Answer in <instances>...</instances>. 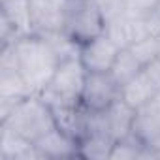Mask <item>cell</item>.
<instances>
[{
	"mask_svg": "<svg viewBox=\"0 0 160 160\" xmlns=\"http://www.w3.org/2000/svg\"><path fill=\"white\" fill-rule=\"evenodd\" d=\"M124 2H126V12L136 15H149L156 10L160 0H124Z\"/></svg>",
	"mask_w": 160,
	"mask_h": 160,
	"instance_id": "cell-20",
	"label": "cell"
},
{
	"mask_svg": "<svg viewBox=\"0 0 160 160\" xmlns=\"http://www.w3.org/2000/svg\"><path fill=\"white\" fill-rule=\"evenodd\" d=\"M36 149L42 154V160L45 158H79V141L62 132L60 128L49 130L45 136L34 141Z\"/></svg>",
	"mask_w": 160,
	"mask_h": 160,
	"instance_id": "cell-12",
	"label": "cell"
},
{
	"mask_svg": "<svg viewBox=\"0 0 160 160\" xmlns=\"http://www.w3.org/2000/svg\"><path fill=\"white\" fill-rule=\"evenodd\" d=\"M106 34L121 49H126V47L134 45L136 42L143 40L145 36H149L145 15H136V13L124 12L122 15H119L117 19H113V21L108 23Z\"/></svg>",
	"mask_w": 160,
	"mask_h": 160,
	"instance_id": "cell-10",
	"label": "cell"
},
{
	"mask_svg": "<svg viewBox=\"0 0 160 160\" xmlns=\"http://www.w3.org/2000/svg\"><path fill=\"white\" fill-rule=\"evenodd\" d=\"M128 49L134 53V57L143 66H147L149 62H152V60L158 58V55H160V42L154 36H145L143 40H139L134 45H130Z\"/></svg>",
	"mask_w": 160,
	"mask_h": 160,
	"instance_id": "cell-18",
	"label": "cell"
},
{
	"mask_svg": "<svg viewBox=\"0 0 160 160\" xmlns=\"http://www.w3.org/2000/svg\"><path fill=\"white\" fill-rule=\"evenodd\" d=\"M143 70V64L134 57V53L126 47V49H121L113 68H111V75L119 81V85L122 87L126 81H130L132 77H136L139 72Z\"/></svg>",
	"mask_w": 160,
	"mask_h": 160,
	"instance_id": "cell-17",
	"label": "cell"
},
{
	"mask_svg": "<svg viewBox=\"0 0 160 160\" xmlns=\"http://www.w3.org/2000/svg\"><path fill=\"white\" fill-rule=\"evenodd\" d=\"M85 79H87V70L81 64L79 57L60 60L55 75L51 77L47 87L40 92V96L49 106L81 104Z\"/></svg>",
	"mask_w": 160,
	"mask_h": 160,
	"instance_id": "cell-3",
	"label": "cell"
},
{
	"mask_svg": "<svg viewBox=\"0 0 160 160\" xmlns=\"http://www.w3.org/2000/svg\"><path fill=\"white\" fill-rule=\"evenodd\" d=\"M158 42H160V38H158ZM158 58H160V55H158Z\"/></svg>",
	"mask_w": 160,
	"mask_h": 160,
	"instance_id": "cell-23",
	"label": "cell"
},
{
	"mask_svg": "<svg viewBox=\"0 0 160 160\" xmlns=\"http://www.w3.org/2000/svg\"><path fill=\"white\" fill-rule=\"evenodd\" d=\"M106 19L98 12V8L91 0H79L72 4V10L68 13L66 21V32L79 43L83 45L102 34H106Z\"/></svg>",
	"mask_w": 160,
	"mask_h": 160,
	"instance_id": "cell-4",
	"label": "cell"
},
{
	"mask_svg": "<svg viewBox=\"0 0 160 160\" xmlns=\"http://www.w3.org/2000/svg\"><path fill=\"white\" fill-rule=\"evenodd\" d=\"M72 2H79V0H72Z\"/></svg>",
	"mask_w": 160,
	"mask_h": 160,
	"instance_id": "cell-22",
	"label": "cell"
},
{
	"mask_svg": "<svg viewBox=\"0 0 160 160\" xmlns=\"http://www.w3.org/2000/svg\"><path fill=\"white\" fill-rule=\"evenodd\" d=\"M132 134L149 149L152 158H160V92L136 109Z\"/></svg>",
	"mask_w": 160,
	"mask_h": 160,
	"instance_id": "cell-7",
	"label": "cell"
},
{
	"mask_svg": "<svg viewBox=\"0 0 160 160\" xmlns=\"http://www.w3.org/2000/svg\"><path fill=\"white\" fill-rule=\"evenodd\" d=\"M91 2L104 15L106 23L117 19L119 15H122L126 12V2H124V0H91Z\"/></svg>",
	"mask_w": 160,
	"mask_h": 160,
	"instance_id": "cell-19",
	"label": "cell"
},
{
	"mask_svg": "<svg viewBox=\"0 0 160 160\" xmlns=\"http://www.w3.org/2000/svg\"><path fill=\"white\" fill-rule=\"evenodd\" d=\"M119 53L121 47L108 34H102L81 45L79 60L85 66L87 73H109Z\"/></svg>",
	"mask_w": 160,
	"mask_h": 160,
	"instance_id": "cell-9",
	"label": "cell"
},
{
	"mask_svg": "<svg viewBox=\"0 0 160 160\" xmlns=\"http://www.w3.org/2000/svg\"><path fill=\"white\" fill-rule=\"evenodd\" d=\"M117 100H121V85L109 73H87L81 94V106L92 113L108 111Z\"/></svg>",
	"mask_w": 160,
	"mask_h": 160,
	"instance_id": "cell-5",
	"label": "cell"
},
{
	"mask_svg": "<svg viewBox=\"0 0 160 160\" xmlns=\"http://www.w3.org/2000/svg\"><path fill=\"white\" fill-rule=\"evenodd\" d=\"M115 139L104 132H89L79 139V158L85 160H109Z\"/></svg>",
	"mask_w": 160,
	"mask_h": 160,
	"instance_id": "cell-16",
	"label": "cell"
},
{
	"mask_svg": "<svg viewBox=\"0 0 160 160\" xmlns=\"http://www.w3.org/2000/svg\"><path fill=\"white\" fill-rule=\"evenodd\" d=\"M160 91L152 85V81L149 79V75L145 73V70H141L136 77H132L130 81H126L121 87V98L134 109L141 108L143 104H147L151 98H154Z\"/></svg>",
	"mask_w": 160,
	"mask_h": 160,
	"instance_id": "cell-15",
	"label": "cell"
},
{
	"mask_svg": "<svg viewBox=\"0 0 160 160\" xmlns=\"http://www.w3.org/2000/svg\"><path fill=\"white\" fill-rule=\"evenodd\" d=\"M17 68L34 94H40L55 75L60 58L40 34H28L15 42Z\"/></svg>",
	"mask_w": 160,
	"mask_h": 160,
	"instance_id": "cell-1",
	"label": "cell"
},
{
	"mask_svg": "<svg viewBox=\"0 0 160 160\" xmlns=\"http://www.w3.org/2000/svg\"><path fill=\"white\" fill-rule=\"evenodd\" d=\"M72 4V0H30L34 34L64 30Z\"/></svg>",
	"mask_w": 160,
	"mask_h": 160,
	"instance_id": "cell-8",
	"label": "cell"
},
{
	"mask_svg": "<svg viewBox=\"0 0 160 160\" xmlns=\"http://www.w3.org/2000/svg\"><path fill=\"white\" fill-rule=\"evenodd\" d=\"M143 70H145V73L149 75V79L152 81V85L160 91V58L149 62L147 66H143Z\"/></svg>",
	"mask_w": 160,
	"mask_h": 160,
	"instance_id": "cell-21",
	"label": "cell"
},
{
	"mask_svg": "<svg viewBox=\"0 0 160 160\" xmlns=\"http://www.w3.org/2000/svg\"><path fill=\"white\" fill-rule=\"evenodd\" d=\"M34 94L19 68L0 66V115L12 109L17 102Z\"/></svg>",
	"mask_w": 160,
	"mask_h": 160,
	"instance_id": "cell-11",
	"label": "cell"
},
{
	"mask_svg": "<svg viewBox=\"0 0 160 160\" xmlns=\"http://www.w3.org/2000/svg\"><path fill=\"white\" fill-rule=\"evenodd\" d=\"M55 126L53 111L40 94L27 96L4 115H0V128H8L30 141L40 139Z\"/></svg>",
	"mask_w": 160,
	"mask_h": 160,
	"instance_id": "cell-2",
	"label": "cell"
},
{
	"mask_svg": "<svg viewBox=\"0 0 160 160\" xmlns=\"http://www.w3.org/2000/svg\"><path fill=\"white\" fill-rule=\"evenodd\" d=\"M0 158L2 160H42L34 141L8 130L0 128Z\"/></svg>",
	"mask_w": 160,
	"mask_h": 160,
	"instance_id": "cell-13",
	"label": "cell"
},
{
	"mask_svg": "<svg viewBox=\"0 0 160 160\" xmlns=\"http://www.w3.org/2000/svg\"><path fill=\"white\" fill-rule=\"evenodd\" d=\"M34 34L30 0H0V43Z\"/></svg>",
	"mask_w": 160,
	"mask_h": 160,
	"instance_id": "cell-6",
	"label": "cell"
},
{
	"mask_svg": "<svg viewBox=\"0 0 160 160\" xmlns=\"http://www.w3.org/2000/svg\"><path fill=\"white\" fill-rule=\"evenodd\" d=\"M134 115H136L134 108H130L122 98L117 100L108 111H104V122H106L108 134L115 141L130 136L134 126Z\"/></svg>",
	"mask_w": 160,
	"mask_h": 160,
	"instance_id": "cell-14",
	"label": "cell"
}]
</instances>
